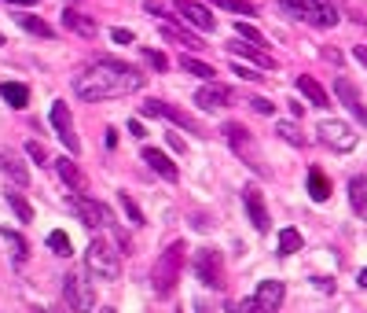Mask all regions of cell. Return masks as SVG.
Masks as SVG:
<instances>
[{
	"mask_svg": "<svg viewBox=\"0 0 367 313\" xmlns=\"http://www.w3.org/2000/svg\"><path fill=\"white\" fill-rule=\"evenodd\" d=\"M224 137H228V144H231V148H235V152H239V155L246 159V166H253V170L261 174V177H268V166H261V159L253 155V140H250V133L243 129L239 122L224 125Z\"/></svg>",
	"mask_w": 367,
	"mask_h": 313,
	"instance_id": "cell-8",
	"label": "cell"
},
{
	"mask_svg": "<svg viewBox=\"0 0 367 313\" xmlns=\"http://www.w3.org/2000/svg\"><path fill=\"white\" fill-rule=\"evenodd\" d=\"M84 265H89V273L99 277V280H118L121 277V262L114 255V247L106 240H92L89 250H84Z\"/></svg>",
	"mask_w": 367,
	"mask_h": 313,
	"instance_id": "cell-4",
	"label": "cell"
},
{
	"mask_svg": "<svg viewBox=\"0 0 367 313\" xmlns=\"http://www.w3.org/2000/svg\"><path fill=\"white\" fill-rule=\"evenodd\" d=\"M99 313H114V309H111V306H103V309H99Z\"/></svg>",
	"mask_w": 367,
	"mask_h": 313,
	"instance_id": "cell-49",
	"label": "cell"
},
{
	"mask_svg": "<svg viewBox=\"0 0 367 313\" xmlns=\"http://www.w3.org/2000/svg\"><path fill=\"white\" fill-rule=\"evenodd\" d=\"M62 26H67L70 33H77V37H96L99 33V26H96V18H89V15H81V11H74V8H67L62 11Z\"/></svg>",
	"mask_w": 367,
	"mask_h": 313,
	"instance_id": "cell-17",
	"label": "cell"
},
{
	"mask_svg": "<svg viewBox=\"0 0 367 313\" xmlns=\"http://www.w3.org/2000/svg\"><path fill=\"white\" fill-rule=\"evenodd\" d=\"M48 247H52V255H59V258H70V255H74V247H70V236L62 233V228H55V233L48 236Z\"/></svg>",
	"mask_w": 367,
	"mask_h": 313,
	"instance_id": "cell-31",
	"label": "cell"
},
{
	"mask_svg": "<svg viewBox=\"0 0 367 313\" xmlns=\"http://www.w3.org/2000/svg\"><path fill=\"white\" fill-rule=\"evenodd\" d=\"M209 4H217V8H224L231 15H257V8L250 4V0H209Z\"/></svg>",
	"mask_w": 367,
	"mask_h": 313,
	"instance_id": "cell-33",
	"label": "cell"
},
{
	"mask_svg": "<svg viewBox=\"0 0 367 313\" xmlns=\"http://www.w3.org/2000/svg\"><path fill=\"white\" fill-rule=\"evenodd\" d=\"M235 55H243V59H250L253 63V67H261V70H275V59L261 48V45H253V41H246V37H239V33H235V41H231V45H228Z\"/></svg>",
	"mask_w": 367,
	"mask_h": 313,
	"instance_id": "cell-13",
	"label": "cell"
},
{
	"mask_svg": "<svg viewBox=\"0 0 367 313\" xmlns=\"http://www.w3.org/2000/svg\"><path fill=\"white\" fill-rule=\"evenodd\" d=\"M143 59H147L155 70H165V67H169V59H165L162 52H155V48H143Z\"/></svg>",
	"mask_w": 367,
	"mask_h": 313,
	"instance_id": "cell-38",
	"label": "cell"
},
{
	"mask_svg": "<svg viewBox=\"0 0 367 313\" xmlns=\"http://www.w3.org/2000/svg\"><path fill=\"white\" fill-rule=\"evenodd\" d=\"M231 74H239V78H246V81H261V74H257L253 67H243V63H231Z\"/></svg>",
	"mask_w": 367,
	"mask_h": 313,
	"instance_id": "cell-40",
	"label": "cell"
},
{
	"mask_svg": "<svg viewBox=\"0 0 367 313\" xmlns=\"http://www.w3.org/2000/svg\"><path fill=\"white\" fill-rule=\"evenodd\" d=\"M128 133H133V137H147V129H143L140 122H128Z\"/></svg>",
	"mask_w": 367,
	"mask_h": 313,
	"instance_id": "cell-45",
	"label": "cell"
},
{
	"mask_svg": "<svg viewBox=\"0 0 367 313\" xmlns=\"http://www.w3.org/2000/svg\"><path fill=\"white\" fill-rule=\"evenodd\" d=\"M118 203H121V211L128 214V221H133V225H143V214H140V206L133 203V196L121 192V196H118Z\"/></svg>",
	"mask_w": 367,
	"mask_h": 313,
	"instance_id": "cell-35",
	"label": "cell"
},
{
	"mask_svg": "<svg viewBox=\"0 0 367 313\" xmlns=\"http://www.w3.org/2000/svg\"><path fill=\"white\" fill-rule=\"evenodd\" d=\"M62 302L74 313H92L96 309V287L84 280V273H67L62 277Z\"/></svg>",
	"mask_w": 367,
	"mask_h": 313,
	"instance_id": "cell-5",
	"label": "cell"
},
{
	"mask_svg": "<svg viewBox=\"0 0 367 313\" xmlns=\"http://www.w3.org/2000/svg\"><path fill=\"white\" fill-rule=\"evenodd\" d=\"M26 155H30L33 162H40V166H52V162H48V152H45V148H40V144H37V140H30V144H26Z\"/></svg>",
	"mask_w": 367,
	"mask_h": 313,
	"instance_id": "cell-37",
	"label": "cell"
},
{
	"mask_svg": "<svg viewBox=\"0 0 367 313\" xmlns=\"http://www.w3.org/2000/svg\"><path fill=\"white\" fill-rule=\"evenodd\" d=\"M297 89H301V96H309V100L316 103V107H331V96H327V89H323L316 78L301 74V78H297Z\"/></svg>",
	"mask_w": 367,
	"mask_h": 313,
	"instance_id": "cell-22",
	"label": "cell"
},
{
	"mask_svg": "<svg viewBox=\"0 0 367 313\" xmlns=\"http://www.w3.org/2000/svg\"><path fill=\"white\" fill-rule=\"evenodd\" d=\"M334 96L341 100V107H349L360 118V125H367V107H363V100H360V89L353 85L349 78H338L334 81Z\"/></svg>",
	"mask_w": 367,
	"mask_h": 313,
	"instance_id": "cell-14",
	"label": "cell"
},
{
	"mask_svg": "<svg viewBox=\"0 0 367 313\" xmlns=\"http://www.w3.org/2000/svg\"><path fill=\"white\" fill-rule=\"evenodd\" d=\"M235 33H239V37H246V41H253V45H261V48H265V37H261V30H257V26H250V23H235Z\"/></svg>",
	"mask_w": 367,
	"mask_h": 313,
	"instance_id": "cell-36",
	"label": "cell"
},
{
	"mask_svg": "<svg viewBox=\"0 0 367 313\" xmlns=\"http://www.w3.org/2000/svg\"><path fill=\"white\" fill-rule=\"evenodd\" d=\"M111 41H114V45H133L136 37H133V30H121L118 26V30H111Z\"/></svg>",
	"mask_w": 367,
	"mask_h": 313,
	"instance_id": "cell-42",
	"label": "cell"
},
{
	"mask_svg": "<svg viewBox=\"0 0 367 313\" xmlns=\"http://www.w3.org/2000/svg\"><path fill=\"white\" fill-rule=\"evenodd\" d=\"M55 170H59L62 181L74 188V192H84V174L77 170V162H70V159H55Z\"/></svg>",
	"mask_w": 367,
	"mask_h": 313,
	"instance_id": "cell-24",
	"label": "cell"
},
{
	"mask_svg": "<svg viewBox=\"0 0 367 313\" xmlns=\"http://www.w3.org/2000/svg\"><path fill=\"white\" fill-rule=\"evenodd\" d=\"M180 67H184L187 74H195V78H202V81H213V78H217V70H213L209 63L195 59V55H184V59H180Z\"/></svg>",
	"mask_w": 367,
	"mask_h": 313,
	"instance_id": "cell-28",
	"label": "cell"
},
{
	"mask_svg": "<svg viewBox=\"0 0 367 313\" xmlns=\"http://www.w3.org/2000/svg\"><path fill=\"white\" fill-rule=\"evenodd\" d=\"M283 295H287L283 280H261V284H257V291H253V299L261 302V306H268V309H279Z\"/></svg>",
	"mask_w": 367,
	"mask_h": 313,
	"instance_id": "cell-19",
	"label": "cell"
},
{
	"mask_svg": "<svg viewBox=\"0 0 367 313\" xmlns=\"http://www.w3.org/2000/svg\"><path fill=\"white\" fill-rule=\"evenodd\" d=\"M143 115H150V118H169L172 125H180V129H187V133H202L199 122L191 118L187 111L172 107V103H162V100H147V103H143Z\"/></svg>",
	"mask_w": 367,
	"mask_h": 313,
	"instance_id": "cell-9",
	"label": "cell"
},
{
	"mask_svg": "<svg viewBox=\"0 0 367 313\" xmlns=\"http://www.w3.org/2000/svg\"><path fill=\"white\" fill-rule=\"evenodd\" d=\"M0 174H8L15 184H26V181H30V170H26V166L18 162V155L8 152V148H0Z\"/></svg>",
	"mask_w": 367,
	"mask_h": 313,
	"instance_id": "cell-20",
	"label": "cell"
},
{
	"mask_svg": "<svg viewBox=\"0 0 367 313\" xmlns=\"http://www.w3.org/2000/svg\"><path fill=\"white\" fill-rule=\"evenodd\" d=\"M158 30H162V37H165V41H177V45H184V48H191V52H199V48H206V45H202V37H195V33H187V30H180L177 23H162Z\"/></svg>",
	"mask_w": 367,
	"mask_h": 313,
	"instance_id": "cell-21",
	"label": "cell"
},
{
	"mask_svg": "<svg viewBox=\"0 0 367 313\" xmlns=\"http://www.w3.org/2000/svg\"><path fill=\"white\" fill-rule=\"evenodd\" d=\"M52 125H55V133H59V140L62 144H67V152H81V140H77V133H74V118H70V107H67V103H62V100H55L52 103Z\"/></svg>",
	"mask_w": 367,
	"mask_h": 313,
	"instance_id": "cell-11",
	"label": "cell"
},
{
	"mask_svg": "<svg viewBox=\"0 0 367 313\" xmlns=\"http://www.w3.org/2000/svg\"><path fill=\"white\" fill-rule=\"evenodd\" d=\"M309 196L316 203H327L331 199V177L323 170H309Z\"/></svg>",
	"mask_w": 367,
	"mask_h": 313,
	"instance_id": "cell-25",
	"label": "cell"
},
{
	"mask_svg": "<svg viewBox=\"0 0 367 313\" xmlns=\"http://www.w3.org/2000/svg\"><path fill=\"white\" fill-rule=\"evenodd\" d=\"M143 74L136 67H128L121 59H99L89 70H81L74 78V96L84 103H99V100H118V96H133L143 89Z\"/></svg>",
	"mask_w": 367,
	"mask_h": 313,
	"instance_id": "cell-1",
	"label": "cell"
},
{
	"mask_svg": "<svg viewBox=\"0 0 367 313\" xmlns=\"http://www.w3.org/2000/svg\"><path fill=\"white\" fill-rule=\"evenodd\" d=\"M184 255H187V247L180 240L162 250V258L155 262V273H150V284H155L158 295H172V287L180 280V269H184Z\"/></svg>",
	"mask_w": 367,
	"mask_h": 313,
	"instance_id": "cell-3",
	"label": "cell"
},
{
	"mask_svg": "<svg viewBox=\"0 0 367 313\" xmlns=\"http://www.w3.org/2000/svg\"><path fill=\"white\" fill-rule=\"evenodd\" d=\"M0 236H4V240L11 243V250H15V258H26V250H30V247H26V240L18 236L15 228H0Z\"/></svg>",
	"mask_w": 367,
	"mask_h": 313,
	"instance_id": "cell-34",
	"label": "cell"
},
{
	"mask_svg": "<svg viewBox=\"0 0 367 313\" xmlns=\"http://www.w3.org/2000/svg\"><path fill=\"white\" fill-rule=\"evenodd\" d=\"M275 133L283 137L287 144H294V148H305V133H301L294 122H279V125H275Z\"/></svg>",
	"mask_w": 367,
	"mask_h": 313,
	"instance_id": "cell-32",
	"label": "cell"
},
{
	"mask_svg": "<svg viewBox=\"0 0 367 313\" xmlns=\"http://www.w3.org/2000/svg\"><path fill=\"white\" fill-rule=\"evenodd\" d=\"M15 23L23 26L26 33H33V37H45V41H52V37H55V30L45 23V18H37V15H15Z\"/></svg>",
	"mask_w": 367,
	"mask_h": 313,
	"instance_id": "cell-26",
	"label": "cell"
},
{
	"mask_svg": "<svg viewBox=\"0 0 367 313\" xmlns=\"http://www.w3.org/2000/svg\"><path fill=\"white\" fill-rule=\"evenodd\" d=\"M4 4H11V8H37L40 0H4Z\"/></svg>",
	"mask_w": 367,
	"mask_h": 313,
	"instance_id": "cell-43",
	"label": "cell"
},
{
	"mask_svg": "<svg viewBox=\"0 0 367 313\" xmlns=\"http://www.w3.org/2000/svg\"><path fill=\"white\" fill-rule=\"evenodd\" d=\"M0 96H4V103H8V107H15V111H23L26 103H30V89L18 85V81H4V85H0Z\"/></svg>",
	"mask_w": 367,
	"mask_h": 313,
	"instance_id": "cell-23",
	"label": "cell"
},
{
	"mask_svg": "<svg viewBox=\"0 0 367 313\" xmlns=\"http://www.w3.org/2000/svg\"><path fill=\"white\" fill-rule=\"evenodd\" d=\"M360 287H367V269H363V273H360Z\"/></svg>",
	"mask_w": 367,
	"mask_h": 313,
	"instance_id": "cell-48",
	"label": "cell"
},
{
	"mask_svg": "<svg viewBox=\"0 0 367 313\" xmlns=\"http://www.w3.org/2000/svg\"><path fill=\"white\" fill-rule=\"evenodd\" d=\"M143 162H147L158 177H165V181H177V177H180V170L172 166V159H169V155H162L158 148H143Z\"/></svg>",
	"mask_w": 367,
	"mask_h": 313,
	"instance_id": "cell-18",
	"label": "cell"
},
{
	"mask_svg": "<svg viewBox=\"0 0 367 313\" xmlns=\"http://www.w3.org/2000/svg\"><path fill=\"white\" fill-rule=\"evenodd\" d=\"M228 100H231V92L224 85H213V81H206V85L195 92V103H199L202 111H221Z\"/></svg>",
	"mask_w": 367,
	"mask_h": 313,
	"instance_id": "cell-16",
	"label": "cell"
},
{
	"mask_svg": "<svg viewBox=\"0 0 367 313\" xmlns=\"http://www.w3.org/2000/svg\"><path fill=\"white\" fill-rule=\"evenodd\" d=\"M4 203L18 214V221H33V206L26 203V196H23V192H8V196H4Z\"/></svg>",
	"mask_w": 367,
	"mask_h": 313,
	"instance_id": "cell-30",
	"label": "cell"
},
{
	"mask_svg": "<svg viewBox=\"0 0 367 313\" xmlns=\"http://www.w3.org/2000/svg\"><path fill=\"white\" fill-rule=\"evenodd\" d=\"M316 133H319V140L327 144V148H334V152H353V148H356V133H353L345 122H338V118H323Z\"/></svg>",
	"mask_w": 367,
	"mask_h": 313,
	"instance_id": "cell-7",
	"label": "cell"
},
{
	"mask_svg": "<svg viewBox=\"0 0 367 313\" xmlns=\"http://www.w3.org/2000/svg\"><path fill=\"white\" fill-rule=\"evenodd\" d=\"M70 206L77 211V218L89 225V228H103V225H111L114 218H111V211H106L103 203H96V199H89V196H70Z\"/></svg>",
	"mask_w": 367,
	"mask_h": 313,
	"instance_id": "cell-10",
	"label": "cell"
},
{
	"mask_svg": "<svg viewBox=\"0 0 367 313\" xmlns=\"http://www.w3.org/2000/svg\"><path fill=\"white\" fill-rule=\"evenodd\" d=\"M349 203H353V211H356L360 218L367 214V177H363V174L349 181Z\"/></svg>",
	"mask_w": 367,
	"mask_h": 313,
	"instance_id": "cell-27",
	"label": "cell"
},
{
	"mask_svg": "<svg viewBox=\"0 0 367 313\" xmlns=\"http://www.w3.org/2000/svg\"><path fill=\"white\" fill-rule=\"evenodd\" d=\"M177 11L184 15V23H191V26L202 30V33H213V30H217V18H213L209 8L199 4V0H177Z\"/></svg>",
	"mask_w": 367,
	"mask_h": 313,
	"instance_id": "cell-12",
	"label": "cell"
},
{
	"mask_svg": "<svg viewBox=\"0 0 367 313\" xmlns=\"http://www.w3.org/2000/svg\"><path fill=\"white\" fill-rule=\"evenodd\" d=\"M301 243H305V240H301V233H297V228H283V233H279V255H297V250H301Z\"/></svg>",
	"mask_w": 367,
	"mask_h": 313,
	"instance_id": "cell-29",
	"label": "cell"
},
{
	"mask_svg": "<svg viewBox=\"0 0 367 313\" xmlns=\"http://www.w3.org/2000/svg\"><path fill=\"white\" fill-rule=\"evenodd\" d=\"M195 277H199L206 287H213V291L224 287V258H221L217 247L195 250Z\"/></svg>",
	"mask_w": 367,
	"mask_h": 313,
	"instance_id": "cell-6",
	"label": "cell"
},
{
	"mask_svg": "<svg viewBox=\"0 0 367 313\" xmlns=\"http://www.w3.org/2000/svg\"><path fill=\"white\" fill-rule=\"evenodd\" d=\"M353 55L363 63V67H367V45H356V48H353Z\"/></svg>",
	"mask_w": 367,
	"mask_h": 313,
	"instance_id": "cell-46",
	"label": "cell"
},
{
	"mask_svg": "<svg viewBox=\"0 0 367 313\" xmlns=\"http://www.w3.org/2000/svg\"><path fill=\"white\" fill-rule=\"evenodd\" d=\"M0 45H4V37H0Z\"/></svg>",
	"mask_w": 367,
	"mask_h": 313,
	"instance_id": "cell-50",
	"label": "cell"
},
{
	"mask_svg": "<svg viewBox=\"0 0 367 313\" xmlns=\"http://www.w3.org/2000/svg\"><path fill=\"white\" fill-rule=\"evenodd\" d=\"M243 203H246V214H250V221H253L257 233H268L272 221H268V211H265L261 192H257V188H246V192H243Z\"/></svg>",
	"mask_w": 367,
	"mask_h": 313,
	"instance_id": "cell-15",
	"label": "cell"
},
{
	"mask_svg": "<svg viewBox=\"0 0 367 313\" xmlns=\"http://www.w3.org/2000/svg\"><path fill=\"white\" fill-rule=\"evenodd\" d=\"M239 313H275V309L261 306V302H257V299H246V302H239Z\"/></svg>",
	"mask_w": 367,
	"mask_h": 313,
	"instance_id": "cell-41",
	"label": "cell"
},
{
	"mask_svg": "<svg viewBox=\"0 0 367 313\" xmlns=\"http://www.w3.org/2000/svg\"><path fill=\"white\" fill-rule=\"evenodd\" d=\"M195 313H213V309H209V306H202V302H199V306H195Z\"/></svg>",
	"mask_w": 367,
	"mask_h": 313,
	"instance_id": "cell-47",
	"label": "cell"
},
{
	"mask_svg": "<svg viewBox=\"0 0 367 313\" xmlns=\"http://www.w3.org/2000/svg\"><path fill=\"white\" fill-rule=\"evenodd\" d=\"M279 8H283L290 18H301V23L319 26V30L338 26V18H341L331 0H279Z\"/></svg>",
	"mask_w": 367,
	"mask_h": 313,
	"instance_id": "cell-2",
	"label": "cell"
},
{
	"mask_svg": "<svg viewBox=\"0 0 367 313\" xmlns=\"http://www.w3.org/2000/svg\"><path fill=\"white\" fill-rule=\"evenodd\" d=\"M169 148H172V152H184V148H187V144H184V140H180L177 133H169Z\"/></svg>",
	"mask_w": 367,
	"mask_h": 313,
	"instance_id": "cell-44",
	"label": "cell"
},
{
	"mask_svg": "<svg viewBox=\"0 0 367 313\" xmlns=\"http://www.w3.org/2000/svg\"><path fill=\"white\" fill-rule=\"evenodd\" d=\"M250 107H253L257 115H272V111H275V103H272V100H265V96H253V100H250Z\"/></svg>",
	"mask_w": 367,
	"mask_h": 313,
	"instance_id": "cell-39",
	"label": "cell"
}]
</instances>
